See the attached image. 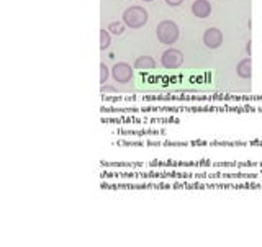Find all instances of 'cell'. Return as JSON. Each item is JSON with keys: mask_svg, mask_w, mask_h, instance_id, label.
Segmentation results:
<instances>
[{"mask_svg": "<svg viewBox=\"0 0 262 247\" xmlns=\"http://www.w3.org/2000/svg\"><path fill=\"white\" fill-rule=\"evenodd\" d=\"M147 18H149V15H147V10L139 5H131L128 7L125 12H123V16L121 20L123 23L126 25L128 28L131 30H138V28H143L144 25L147 23Z\"/></svg>", "mask_w": 262, "mask_h": 247, "instance_id": "cell-1", "label": "cell"}, {"mask_svg": "<svg viewBox=\"0 0 262 247\" xmlns=\"http://www.w3.org/2000/svg\"><path fill=\"white\" fill-rule=\"evenodd\" d=\"M156 36H158L159 43L166 46H172L174 43H177V39L180 36V30L174 21L162 20L158 23V27H156Z\"/></svg>", "mask_w": 262, "mask_h": 247, "instance_id": "cell-2", "label": "cell"}, {"mask_svg": "<svg viewBox=\"0 0 262 247\" xmlns=\"http://www.w3.org/2000/svg\"><path fill=\"white\" fill-rule=\"evenodd\" d=\"M161 64L166 69H179L184 64V54L176 48H169L161 54Z\"/></svg>", "mask_w": 262, "mask_h": 247, "instance_id": "cell-3", "label": "cell"}, {"mask_svg": "<svg viewBox=\"0 0 262 247\" xmlns=\"http://www.w3.org/2000/svg\"><path fill=\"white\" fill-rule=\"evenodd\" d=\"M133 68L128 62H117L112 68V77L118 82V84H128L133 79Z\"/></svg>", "mask_w": 262, "mask_h": 247, "instance_id": "cell-4", "label": "cell"}, {"mask_svg": "<svg viewBox=\"0 0 262 247\" xmlns=\"http://www.w3.org/2000/svg\"><path fill=\"white\" fill-rule=\"evenodd\" d=\"M203 44L207 46L208 49H218L221 44H223V33H221V30H218L215 27L205 30Z\"/></svg>", "mask_w": 262, "mask_h": 247, "instance_id": "cell-5", "label": "cell"}, {"mask_svg": "<svg viewBox=\"0 0 262 247\" xmlns=\"http://www.w3.org/2000/svg\"><path fill=\"white\" fill-rule=\"evenodd\" d=\"M192 13L196 18H208L211 15V4L208 0H195L192 4Z\"/></svg>", "mask_w": 262, "mask_h": 247, "instance_id": "cell-6", "label": "cell"}, {"mask_svg": "<svg viewBox=\"0 0 262 247\" xmlns=\"http://www.w3.org/2000/svg\"><path fill=\"white\" fill-rule=\"evenodd\" d=\"M156 65H158V62L152 56H139L135 61V69L138 71H152L156 69Z\"/></svg>", "mask_w": 262, "mask_h": 247, "instance_id": "cell-7", "label": "cell"}, {"mask_svg": "<svg viewBox=\"0 0 262 247\" xmlns=\"http://www.w3.org/2000/svg\"><path fill=\"white\" fill-rule=\"evenodd\" d=\"M236 74L241 79H251V74H252V61H251V57H248V59H243V61L237 62V65H236Z\"/></svg>", "mask_w": 262, "mask_h": 247, "instance_id": "cell-8", "label": "cell"}, {"mask_svg": "<svg viewBox=\"0 0 262 247\" xmlns=\"http://www.w3.org/2000/svg\"><path fill=\"white\" fill-rule=\"evenodd\" d=\"M144 164L139 162H100V167L103 169H139Z\"/></svg>", "mask_w": 262, "mask_h": 247, "instance_id": "cell-9", "label": "cell"}, {"mask_svg": "<svg viewBox=\"0 0 262 247\" xmlns=\"http://www.w3.org/2000/svg\"><path fill=\"white\" fill-rule=\"evenodd\" d=\"M125 30H126V25L123 21H112L108 25V31L112 33V35L121 36V35H125Z\"/></svg>", "mask_w": 262, "mask_h": 247, "instance_id": "cell-10", "label": "cell"}, {"mask_svg": "<svg viewBox=\"0 0 262 247\" xmlns=\"http://www.w3.org/2000/svg\"><path fill=\"white\" fill-rule=\"evenodd\" d=\"M112 44V33L108 30H100V49L106 51Z\"/></svg>", "mask_w": 262, "mask_h": 247, "instance_id": "cell-11", "label": "cell"}, {"mask_svg": "<svg viewBox=\"0 0 262 247\" xmlns=\"http://www.w3.org/2000/svg\"><path fill=\"white\" fill-rule=\"evenodd\" d=\"M117 133L118 134H135V136H143V134H156L158 131H154V129H117Z\"/></svg>", "mask_w": 262, "mask_h": 247, "instance_id": "cell-12", "label": "cell"}, {"mask_svg": "<svg viewBox=\"0 0 262 247\" xmlns=\"http://www.w3.org/2000/svg\"><path fill=\"white\" fill-rule=\"evenodd\" d=\"M102 123H141V120L136 118H102Z\"/></svg>", "mask_w": 262, "mask_h": 247, "instance_id": "cell-13", "label": "cell"}, {"mask_svg": "<svg viewBox=\"0 0 262 247\" xmlns=\"http://www.w3.org/2000/svg\"><path fill=\"white\" fill-rule=\"evenodd\" d=\"M112 76V72L108 71V68L105 65V62H102L100 64V84L103 85L105 82H106V79H108Z\"/></svg>", "mask_w": 262, "mask_h": 247, "instance_id": "cell-14", "label": "cell"}, {"mask_svg": "<svg viewBox=\"0 0 262 247\" xmlns=\"http://www.w3.org/2000/svg\"><path fill=\"white\" fill-rule=\"evenodd\" d=\"M102 94H115V92H117V88H115V87H112V85H102Z\"/></svg>", "mask_w": 262, "mask_h": 247, "instance_id": "cell-15", "label": "cell"}, {"mask_svg": "<svg viewBox=\"0 0 262 247\" xmlns=\"http://www.w3.org/2000/svg\"><path fill=\"white\" fill-rule=\"evenodd\" d=\"M185 2V0H166V4L169 7H179V5H182Z\"/></svg>", "mask_w": 262, "mask_h": 247, "instance_id": "cell-16", "label": "cell"}, {"mask_svg": "<svg viewBox=\"0 0 262 247\" xmlns=\"http://www.w3.org/2000/svg\"><path fill=\"white\" fill-rule=\"evenodd\" d=\"M120 100H123L121 97H103V102H112V103H117V102H120Z\"/></svg>", "mask_w": 262, "mask_h": 247, "instance_id": "cell-17", "label": "cell"}, {"mask_svg": "<svg viewBox=\"0 0 262 247\" xmlns=\"http://www.w3.org/2000/svg\"><path fill=\"white\" fill-rule=\"evenodd\" d=\"M246 51H248V54L251 56V41H249V43H248V46H246Z\"/></svg>", "mask_w": 262, "mask_h": 247, "instance_id": "cell-18", "label": "cell"}, {"mask_svg": "<svg viewBox=\"0 0 262 247\" xmlns=\"http://www.w3.org/2000/svg\"><path fill=\"white\" fill-rule=\"evenodd\" d=\"M141 2H154V0H141Z\"/></svg>", "mask_w": 262, "mask_h": 247, "instance_id": "cell-19", "label": "cell"}]
</instances>
